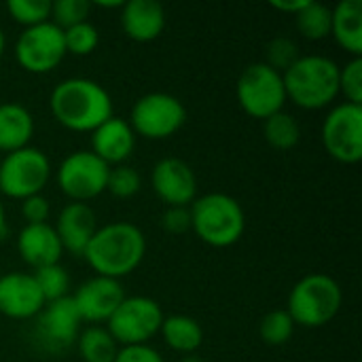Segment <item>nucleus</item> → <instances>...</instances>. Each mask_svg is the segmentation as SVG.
<instances>
[{
	"instance_id": "obj_1",
	"label": "nucleus",
	"mask_w": 362,
	"mask_h": 362,
	"mask_svg": "<svg viewBox=\"0 0 362 362\" xmlns=\"http://www.w3.org/2000/svg\"><path fill=\"white\" fill-rule=\"evenodd\" d=\"M146 255V238L134 223L117 221L98 227L83 257L95 276L121 280L138 269Z\"/></svg>"
},
{
	"instance_id": "obj_2",
	"label": "nucleus",
	"mask_w": 362,
	"mask_h": 362,
	"mask_svg": "<svg viewBox=\"0 0 362 362\" xmlns=\"http://www.w3.org/2000/svg\"><path fill=\"white\" fill-rule=\"evenodd\" d=\"M49 108L62 127L91 134L112 117V98L98 81L72 76L55 85L49 95Z\"/></svg>"
},
{
	"instance_id": "obj_3",
	"label": "nucleus",
	"mask_w": 362,
	"mask_h": 362,
	"mask_svg": "<svg viewBox=\"0 0 362 362\" xmlns=\"http://www.w3.org/2000/svg\"><path fill=\"white\" fill-rule=\"evenodd\" d=\"M339 64L327 55H301L284 74L286 98L303 110H320L339 95Z\"/></svg>"
},
{
	"instance_id": "obj_4",
	"label": "nucleus",
	"mask_w": 362,
	"mask_h": 362,
	"mask_svg": "<svg viewBox=\"0 0 362 362\" xmlns=\"http://www.w3.org/2000/svg\"><path fill=\"white\" fill-rule=\"evenodd\" d=\"M191 229L212 248L238 244L246 229V214L240 202L227 193H208L197 197L191 208Z\"/></svg>"
},
{
	"instance_id": "obj_5",
	"label": "nucleus",
	"mask_w": 362,
	"mask_h": 362,
	"mask_svg": "<svg viewBox=\"0 0 362 362\" xmlns=\"http://www.w3.org/2000/svg\"><path fill=\"white\" fill-rule=\"evenodd\" d=\"M341 303L344 293L337 280L327 274H310L293 286L286 312L295 327L320 329L339 314Z\"/></svg>"
},
{
	"instance_id": "obj_6",
	"label": "nucleus",
	"mask_w": 362,
	"mask_h": 362,
	"mask_svg": "<svg viewBox=\"0 0 362 362\" xmlns=\"http://www.w3.org/2000/svg\"><path fill=\"white\" fill-rule=\"evenodd\" d=\"M235 98L240 108L252 119H267L286 104L284 78L265 62H257L244 68L235 83Z\"/></svg>"
},
{
	"instance_id": "obj_7",
	"label": "nucleus",
	"mask_w": 362,
	"mask_h": 362,
	"mask_svg": "<svg viewBox=\"0 0 362 362\" xmlns=\"http://www.w3.org/2000/svg\"><path fill=\"white\" fill-rule=\"evenodd\" d=\"M49 178L51 161L40 148L25 146L0 159V193L11 199L40 195Z\"/></svg>"
},
{
	"instance_id": "obj_8",
	"label": "nucleus",
	"mask_w": 362,
	"mask_h": 362,
	"mask_svg": "<svg viewBox=\"0 0 362 362\" xmlns=\"http://www.w3.org/2000/svg\"><path fill=\"white\" fill-rule=\"evenodd\" d=\"M187 121L185 104L163 91H153L138 98L129 112V127L146 140H165L180 132Z\"/></svg>"
},
{
	"instance_id": "obj_9",
	"label": "nucleus",
	"mask_w": 362,
	"mask_h": 362,
	"mask_svg": "<svg viewBox=\"0 0 362 362\" xmlns=\"http://www.w3.org/2000/svg\"><path fill=\"white\" fill-rule=\"evenodd\" d=\"M163 312L159 303L151 297H125L115 314L108 318L106 331L117 344L123 346H142L159 335L163 325Z\"/></svg>"
},
{
	"instance_id": "obj_10",
	"label": "nucleus",
	"mask_w": 362,
	"mask_h": 362,
	"mask_svg": "<svg viewBox=\"0 0 362 362\" xmlns=\"http://www.w3.org/2000/svg\"><path fill=\"white\" fill-rule=\"evenodd\" d=\"M15 59L17 64L32 74H47L55 70L66 53L64 30L53 21L25 28L15 40Z\"/></svg>"
},
{
	"instance_id": "obj_11",
	"label": "nucleus",
	"mask_w": 362,
	"mask_h": 362,
	"mask_svg": "<svg viewBox=\"0 0 362 362\" xmlns=\"http://www.w3.org/2000/svg\"><path fill=\"white\" fill-rule=\"evenodd\" d=\"M110 168L91 151H74L57 168V187L70 202L87 204L106 191Z\"/></svg>"
},
{
	"instance_id": "obj_12",
	"label": "nucleus",
	"mask_w": 362,
	"mask_h": 362,
	"mask_svg": "<svg viewBox=\"0 0 362 362\" xmlns=\"http://www.w3.org/2000/svg\"><path fill=\"white\" fill-rule=\"evenodd\" d=\"M325 151L339 163L354 165L362 159V106L337 104L329 110L320 129Z\"/></svg>"
},
{
	"instance_id": "obj_13",
	"label": "nucleus",
	"mask_w": 362,
	"mask_h": 362,
	"mask_svg": "<svg viewBox=\"0 0 362 362\" xmlns=\"http://www.w3.org/2000/svg\"><path fill=\"white\" fill-rule=\"evenodd\" d=\"M81 322L83 320L70 295L57 301H49L34 318L32 339L38 344L42 352L62 354L76 344Z\"/></svg>"
},
{
	"instance_id": "obj_14",
	"label": "nucleus",
	"mask_w": 362,
	"mask_h": 362,
	"mask_svg": "<svg viewBox=\"0 0 362 362\" xmlns=\"http://www.w3.org/2000/svg\"><path fill=\"white\" fill-rule=\"evenodd\" d=\"M151 187L168 208H189L197 199V178L193 168L178 157H165L153 165Z\"/></svg>"
},
{
	"instance_id": "obj_15",
	"label": "nucleus",
	"mask_w": 362,
	"mask_h": 362,
	"mask_svg": "<svg viewBox=\"0 0 362 362\" xmlns=\"http://www.w3.org/2000/svg\"><path fill=\"white\" fill-rule=\"evenodd\" d=\"M125 299V291L119 280L93 276L85 280L72 295L74 308L83 322H108L115 310Z\"/></svg>"
},
{
	"instance_id": "obj_16",
	"label": "nucleus",
	"mask_w": 362,
	"mask_h": 362,
	"mask_svg": "<svg viewBox=\"0 0 362 362\" xmlns=\"http://www.w3.org/2000/svg\"><path fill=\"white\" fill-rule=\"evenodd\" d=\"M45 299L32 274L11 272L0 276V314L13 320H34Z\"/></svg>"
},
{
	"instance_id": "obj_17",
	"label": "nucleus",
	"mask_w": 362,
	"mask_h": 362,
	"mask_svg": "<svg viewBox=\"0 0 362 362\" xmlns=\"http://www.w3.org/2000/svg\"><path fill=\"white\" fill-rule=\"evenodd\" d=\"M136 148V134L121 117H110L91 132V153L108 168L125 163Z\"/></svg>"
},
{
	"instance_id": "obj_18",
	"label": "nucleus",
	"mask_w": 362,
	"mask_h": 362,
	"mask_svg": "<svg viewBox=\"0 0 362 362\" xmlns=\"http://www.w3.org/2000/svg\"><path fill=\"white\" fill-rule=\"evenodd\" d=\"M53 229H55V233H57V238L62 242V248L66 252L83 257L89 240L98 231L95 212L91 210L89 204L70 202L68 206L62 208Z\"/></svg>"
},
{
	"instance_id": "obj_19",
	"label": "nucleus",
	"mask_w": 362,
	"mask_h": 362,
	"mask_svg": "<svg viewBox=\"0 0 362 362\" xmlns=\"http://www.w3.org/2000/svg\"><path fill=\"white\" fill-rule=\"evenodd\" d=\"M17 252L25 265L32 269H40L47 265L59 263L64 248L53 229V225H23L17 235Z\"/></svg>"
},
{
	"instance_id": "obj_20",
	"label": "nucleus",
	"mask_w": 362,
	"mask_h": 362,
	"mask_svg": "<svg viewBox=\"0 0 362 362\" xmlns=\"http://www.w3.org/2000/svg\"><path fill=\"white\" fill-rule=\"evenodd\" d=\"M121 28L136 42H151L165 28V8L157 0H129L121 8Z\"/></svg>"
},
{
	"instance_id": "obj_21",
	"label": "nucleus",
	"mask_w": 362,
	"mask_h": 362,
	"mask_svg": "<svg viewBox=\"0 0 362 362\" xmlns=\"http://www.w3.org/2000/svg\"><path fill=\"white\" fill-rule=\"evenodd\" d=\"M331 36L352 57H361L362 0H341L331 8Z\"/></svg>"
},
{
	"instance_id": "obj_22",
	"label": "nucleus",
	"mask_w": 362,
	"mask_h": 362,
	"mask_svg": "<svg viewBox=\"0 0 362 362\" xmlns=\"http://www.w3.org/2000/svg\"><path fill=\"white\" fill-rule=\"evenodd\" d=\"M32 136H34L32 112L17 102L0 104V153L8 155L30 146Z\"/></svg>"
},
{
	"instance_id": "obj_23",
	"label": "nucleus",
	"mask_w": 362,
	"mask_h": 362,
	"mask_svg": "<svg viewBox=\"0 0 362 362\" xmlns=\"http://www.w3.org/2000/svg\"><path fill=\"white\" fill-rule=\"evenodd\" d=\"M161 337L163 341L180 354H195L204 341V329L202 325L185 314H176V316H168L163 318L161 325Z\"/></svg>"
},
{
	"instance_id": "obj_24",
	"label": "nucleus",
	"mask_w": 362,
	"mask_h": 362,
	"mask_svg": "<svg viewBox=\"0 0 362 362\" xmlns=\"http://www.w3.org/2000/svg\"><path fill=\"white\" fill-rule=\"evenodd\" d=\"M76 348L85 362H112L119 352V344L112 339V335L104 327L95 325L78 333Z\"/></svg>"
},
{
	"instance_id": "obj_25",
	"label": "nucleus",
	"mask_w": 362,
	"mask_h": 362,
	"mask_svg": "<svg viewBox=\"0 0 362 362\" xmlns=\"http://www.w3.org/2000/svg\"><path fill=\"white\" fill-rule=\"evenodd\" d=\"M263 134H265V140L272 148L288 151V148L299 144L301 127L293 115L280 110V112H276L263 121Z\"/></svg>"
},
{
	"instance_id": "obj_26",
	"label": "nucleus",
	"mask_w": 362,
	"mask_h": 362,
	"mask_svg": "<svg viewBox=\"0 0 362 362\" xmlns=\"http://www.w3.org/2000/svg\"><path fill=\"white\" fill-rule=\"evenodd\" d=\"M297 30L310 40H322L331 34V8L322 2L308 0V4L295 15Z\"/></svg>"
},
{
	"instance_id": "obj_27",
	"label": "nucleus",
	"mask_w": 362,
	"mask_h": 362,
	"mask_svg": "<svg viewBox=\"0 0 362 362\" xmlns=\"http://www.w3.org/2000/svg\"><path fill=\"white\" fill-rule=\"evenodd\" d=\"M32 276H34V280H36V284L40 288V295H42L45 303L68 297L70 276H68V272L59 263L47 265V267H40V269H34Z\"/></svg>"
},
{
	"instance_id": "obj_28",
	"label": "nucleus",
	"mask_w": 362,
	"mask_h": 362,
	"mask_svg": "<svg viewBox=\"0 0 362 362\" xmlns=\"http://www.w3.org/2000/svg\"><path fill=\"white\" fill-rule=\"evenodd\" d=\"M6 11L23 28L51 21V0H8Z\"/></svg>"
},
{
	"instance_id": "obj_29",
	"label": "nucleus",
	"mask_w": 362,
	"mask_h": 362,
	"mask_svg": "<svg viewBox=\"0 0 362 362\" xmlns=\"http://www.w3.org/2000/svg\"><path fill=\"white\" fill-rule=\"evenodd\" d=\"M293 331H295V322L286 310H274V312L265 314L261 320V327H259L261 339L267 346L288 344V339L293 337Z\"/></svg>"
},
{
	"instance_id": "obj_30",
	"label": "nucleus",
	"mask_w": 362,
	"mask_h": 362,
	"mask_svg": "<svg viewBox=\"0 0 362 362\" xmlns=\"http://www.w3.org/2000/svg\"><path fill=\"white\" fill-rule=\"evenodd\" d=\"M64 42H66V53L85 57L98 49L100 32L91 21H83V23H76V25L64 30Z\"/></svg>"
},
{
	"instance_id": "obj_31",
	"label": "nucleus",
	"mask_w": 362,
	"mask_h": 362,
	"mask_svg": "<svg viewBox=\"0 0 362 362\" xmlns=\"http://www.w3.org/2000/svg\"><path fill=\"white\" fill-rule=\"evenodd\" d=\"M140 187H142V178L136 168L125 165V163L110 168L108 182H106V191L110 195H115L119 199H129L140 191Z\"/></svg>"
},
{
	"instance_id": "obj_32",
	"label": "nucleus",
	"mask_w": 362,
	"mask_h": 362,
	"mask_svg": "<svg viewBox=\"0 0 362 362\" xmlns=\"http://www.w3.org/2000/svg\"><path fill=\"white\" fill-rule=\"evenodd\" d=\"M89 11H91V2L87 0H57L51 2V21L57 28L66 30L87 21Z\"/></svg>"
},
{
	"instance_id": "obj_33",
	"label": "nucleus",
	"mask_w": 362,
	"mask_h": 362,
	"mask_svg": "<svg viewBox=\"0 0 362 362\" xmlns=\"http://www.w3.org/2000/svg\"><path fill=\"white\" fill-rule=\"evenodd\" d=\"M299 57H301L299 45L293 38H288V36H276L267 45V62L265 64L269 68H274L276 72L284 74Z\"/></svg>"
},
{
	"instance_id": "obj_34",
	"label": "nucleus",
	"mask_w": 362,
	"mask_h": 362,
	"mask_svg": "<svg viewBox=\"0 0 362 362\" xmlns=\"http://www.w3.org/2000/svg\"><path fill=\"white\" fill-rule=\"evenodd\" d=\"M339 93L348 104L362 106V57H352L339 68Z\"/></svg>"
},
{
	"instance_id": "obj_35",
	"label": "nucleus",
	"mask_w": 362,
	"mask_h": 362,
	"mask_svg": "<svg viewBox=\"0 0 362 362\" xmlns=\"http://www.w3.org/2000/svg\"><path fill=\"white\" fill-rule=\"evenodd\" d=\"M21 216H23L25 225H42V223H47L49 216H51L49 199L42 193L21 199Z\"/></svg>"
},
{
	"instance_id": "obj_36",
	"label": "nucleus",
	"mask_w": 362,
	"mask_h": 362,
	"mask_svg": "<svg viewBox=\"0 0 362 362\" xmlns=\"http://www.w3.org/2000/svg\"><path fill=\"white\" fill-rule=\"evenodd\" d=\"M112 362H165L163 356L148 344L142 346H123L119 348Z\"/></svg>"
},
{
	"instance_id": "obj_37",
	"label": "nucleus",
	"mask_w": 362,
	"mask_h": 362,
	"mask_svg": "<svg viewBox=\"0 0 362 362\" xmlns=\"http://www.w3.org/2000/svg\"><path fill=\"white\" fill-rule=\"evenodd\" d=\"M161 225L168 233L180 235L191 229V212L189 208H168L161 216Z\"/></svg>"
},
{
	"instance_id": "obj_38",
	"label": "nucleus",
	"mask_w": 362,
	"mask_h": 362,
	"mask_svg": "<svg viewBox=\"0 0 362 362\" xmlns=\"http://www.w3.org/2000/svg\"><path fill=\"white\" fill-rule=\"evenodd\" d=\"M305 4H308V0H272V6L276 11L288 13V15H297Z\"/></svg>"
},
{
	"instance_id": "obj_39",
	"label": "nucleus",
	"mask_w": 362,
	"mask_h": 362,
	"mask_svg": "<svg viewBox=\"0 0 362 362\" xmlns=\"http://www.w3.org/2000/svg\"><path fill=\"white\" fill-rule=\"evenodd\" d=\"M93 4L102 6V8H123L125 0H95Z\"/></svg>"
},
{
	"instance_id": "obj_40",
	"label": "nucleus",
	"mask_w": 362,
	"mask_h": 362,
	"mask_svg": "<svg viewBox=\"0 0 362 362\" xmlns=\"http://www.w3.org/2000/svg\"><path fill=\"white\" fill-rule=\"evenodd\" d=\"M6 233V214H4V206L0 202V238Z\"/></svg>"
},
{
	"instance_id": "obj_41",
	"label": "nucleus",
	"mask_w": 362,
	"mask_h": 362,
	"mask_svg": "<svg viewBox=\"0 0 362 362\" xmlns=\"http://www.w3.org/2000/svg\"><path fill=\"white\" fill-rule=\"evenodd\" d=\"M178 362H204L199 356H195V354H187V356H182Z\"/></svg>"
},
{
	"instance_id": "obj_42",
	"label": "nucleus",
	"mask_w": 362,
	"mask_h": 362,
	"mask_svg": "<svg viewBox=\"0 0 362 362\" xmlns=\"http://www.w3.org/2000/svg\"><path fill=\"white\" fill-rule=\"evenodd\" d=\"M4 32H2V28H0V57H2V53H4Z\"/></svg>"
},
{
	"instance_id": "obj_43",
	"label": "nucleus",
	"mask_w": 362,
	"mask_h": 362,
	"mask_svg": "<svg viewBox=\"0 0 362 362\" xmlns=\"http://www.w3.org/2000/svg\"><path fill=\"white\" fill-rule=\"evenodd\" d=\"M0 159H2V157H0Z\"/></svg>"
}]
</instances>
